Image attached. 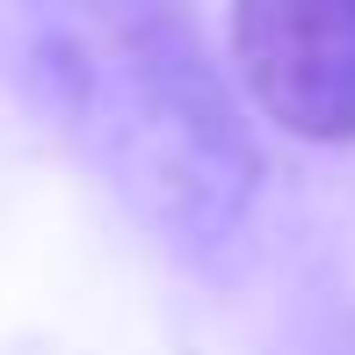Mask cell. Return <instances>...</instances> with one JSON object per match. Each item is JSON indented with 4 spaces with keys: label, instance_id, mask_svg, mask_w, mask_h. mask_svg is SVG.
Here are the masks:
<instances>
[{
    "label": "cell",
    "instance_id": "7a4b0ae2",
    "mask_svg": "<svg viewBox=\"0 0 355 355\" xmlns=\"http://www.w3.org/2000/svg\"><path fill=\"white\" fill-rule=\"evenodd\" d=\"M247 102L304 145H355V0H232Z\"/></svg>",
    "mask_w": 355,
    "mask_h": 355
},
{
    "label": "cell",
    "instance_id": "6da1fadb",
    "mask_svg": "<svg viewBox=\"0 0 355 355\" xmlns=\"http://www.w3.org/2000/svg\"><path fill=\"white\" fill-rule=\"evenodd\" d=\"M0 87L189 268H218L261 153L189 0H0Z\"/></svg>",
    "mask_w": 355,
    "mask_h": 355
}]
</instances>
